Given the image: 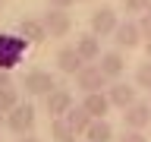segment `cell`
Instances as JSON below:
<instances>
[{
  "label": "cell",
  "mask_w": 151,
  "mask_h": 142,
  "mask_svg": "<svg viewBox=\"0 0 151 142\" xmlns=\"http://www.w3.org/2000/svg\"><path fill=\"white\" fill-rule=\"evenodd\" d=\"M88 25H91V35L98 38H113L116 25H120V19H116V9L101 3V7L91 9V16H88Z\"/></svg>",
  "instance_id": "obj_1"
},
{
  "label": "cell",
  "mask_w": 151,
  "mask_h": 142,
  "mask_svg": "<svg viewBox=\"0 0 151 142\" xmlns=\"http://www.w3.org/2000/svg\"><path fill=\"white\" fill-rule=\"evenodd\" d=\"M28 41L22 35H0V70H13V66L22 60V54H25Z\"/></svg>",
  "instance_id": "obj_2"
},
{
  "label": "cell",
  "mask_w": 151,
  "mask_h": 142,
  "mask_svg": "<svg viewBox=\"0 0 151 142\" xmlns=\"http://www.w3.org/2000/svg\"><path fill=\"white\" fill-rule=\"evenodd\" d=\"M142 41H145V35H142V28H139V19H123L120 25H116V32H113L116 51H132Z\"/></svg>",
  "instance_id": "obj_3"
},
{
  "label": "cell",
  "mask_w": 151,
  "mask_h": 142,
  "mask_svg": "<svg viewBox=\"0 0 151 142\" xmlns=\"http://www.w3.org/2000/svg\"><path fill=\"white\" fill-rule=\"evenodd\" d=\"M22 88H25V95H50V92H57V79L47 70H32V73H25V79H22Z\"/></svg>",
  "instance_id": "obj_4"
},
{
  "label": "cell",
  "mask_w": 151,
  "mask_h": 142,
  "mask_svg": "<svg viewBox=\"0 0 151 142\" xmlns=\"http://www.w3.org/2000/svg\"><path fill=\"white\" fill-rule=\"evenodd\" d=\"M6 126L13 133H19V136L32 133V126H35V107H32L28 101H19L16 107L6 114Z\"/></svg>",
  "instance_id": "obj_5"
},
{
  "label": "cell",
  "mask_w": 151,
  "mask_h": 142,
  "mask_svg": "<svg viewBox=\"0 0 151 142\" xmlns=\"http://www.w3.org/2000/svg\"><path fill=\"white\" fill-rule=\"evenodd\" d=\"M41 22H44L50 38H66L73 32V16H69L66 9H47L44 16H41Z\"/></svg>",
  "instance_id": "obj_6"
},
{
  "label": "cell",
  "mask_w": 151,
  "mask_h": 142,
  "mask_svg": "<svg viewBox=\"0 0 151 142\" xmlns=\"http://www.w3.org/2000/svg\"><path fill=\"white\" fill-rule=\"evenodd\" d=\"M44 107H47V114H50V120H63L66 114L76 107L73 92H69V88H57V92H50L44 98Z\"/></svg>",
  "instance_id": "obj_7"
},
{
  "label": "cell",
  "mask_w": 151,
  "mask_h": 142,
  "mask_svg": "<svg viewBox=\"0 0 151 142\" xmlns=\"http://www.w3.org/2000/svg\"><path fill=\"white\" fill-rule=\"evenodd\" d=\"M123 123H126V130H135V133L151 126V101H135L132 107H126L123 111Z\"/></svg>",
  "instance_id": "obj_8"
},
{
  "label": "cell",
  "mask_w": 151,
  "mask_h": 142,
  "mask_svg": "<svg viewBox=\"0 0 151 142\" xmlns=\"http://www.w3.org/2000/svg\"><path fill=\"white\" fill-rule=\"evenodd\" d=\"M76 85H79L85 95H94V92H101V88H107V76L98 70V63H88L82 73L76 76Z\"/></svg>",
  "instance_id": "obj_9"
},
{
  "label": "cell",
  "mask_w": 151,
  "mask_h": 142,
  "mask_svg": "<svg viewBox=\"0 0 151 142\" xmlns=\"http://www.w3.org/2000/svg\"><path fill=\"white\" fill-rule=\"evenodd\" d=\"M76 51H79V57H82L85 63H98L101 60V38L98 35H91V32H85V35H76Z\"/></svg>",
  "instance_id": "obj_10"
},
{
  "label": "cell",
  "mask_w": 151,
  "mask_h": 142,
  "mask_svg": "<svg viewBox=\"0 0 151 142\" xmlns=\"http://www.w3.org/2000/svg\"><path fill=\"white\" fill-rule=\"evenodd\" d=\"M57 66H60V73H66V76H79L88 63L79 57V51H76L73 44H66V47L57 51Z\"/></svg>",
  "instance_id": "obj_11"
},
{
  "label": "cell",
  "mask_w": 151,
  "mask_h": 142,
  "mask_svg": "<svg viewBox=\"0 0 151 142\" xmlns=\"http://www.w3.org/2000/svg\"><path fill=\"white\" fill-rule=\"evenodd\" d=\"M98 70H101L107 79H120L123 76V70H126V57H123V51H104L101 54V60H98Z\"/></svg>",
  "instance_id": "obj_12"
},
{
  "label": "cell",
  "mask_w": 151,
  "mask_h": 142,
  "mask_svg": "<svg viewBox=\"0 0 151 142\" xmlns=\"http://www.w3.org/2000/svg\"><path fill=\"white\" fill-rule=\"evenodd\" d=\"M107 98H110V107H120V111H126V107H132V104L139 101V98H135V88H132L129 82L107 85Z\"/></svg>",
  "instance_id": "obj_13"
},
{
  "label": "cell",
  "mask_w": 151,
  "mask_h": 142,
  "mask_svg": "<svg viewBox=\"0 0 151 142\" xmlns=\"http://www.w3.org/2000/svg\"><path fill=\"white\" fill-rule=\"evenodd\" d=\"M19 35L25 38L28 44H41L44 38H50L41 19H19Z\"/></svg>",
  "instance_id": "obj_14"
},
{
  "label": "cell",
  "mask_w": 151,
  "mask_h": 142,
  "mask_svg": "<svg viewBox=\"0 0 151 142\" xmlns=\"http://www.w3.org/2000/svg\"><path fill=\"white\" fill-rule=\"evenodd\" d=\"M82 107L88 114H91L94 120H107V111H110V98H107V92H94V95H85Z\"/></svg>",
  "instance_id": "obj_15"
},
{
  "label": "cell",
  "mask_w": 151,
  "mask_h": 142,
  "mask_svg": "<svg viewBox=\"0 0 151 142\" xmlns=\"http://www.w3.org/2000/svg\"><path fill=\"white\" fill-rule=\"evenodd\" d=\"M63 120L69 123V126H73L76 133H82V136H85V133H88V126H91V123H94V117H91V114H88V111H85L82 104H76V107H73V111H69V114H66Z\"/></svg>",
  "instance_id": "obj_16"
},
{
  "label": "cell",
  "mask_w": 151,
  "mask_h": 142,
  "mask_svg": "<svg viewBox=\"0 0 151 142\" xmlns=\"http://www.w3.org/2000/svg\"><path fill=\"white\" fill-rule=\"evenodd\" d=\"M85 139L88 142H116V136H113L110 120H94L88 126V133H85Z\"/></svg>",
  "instance_id": "obj_17"
},
{
  "label": "cell",
  "mask_w": 151,
  "mask_h": 142,
  "mask_svg": "<svg viewBox=\"0 0 151 142\" xmlns=\"http://www.w3.org/2000/svg\"><path fill=\"white\" fill-rule=\"evenodd\" d=\"M50 136H54L57 142H76V136H79V133H76L66 120H50Z\"/></svg>",
  "instance_id": "obj_18"
},
{
  "label": "cell",
  "mask_w": 151,
  "mask_h": 142,
  "mask_svg": "<svg viewBox=\"0 0 151 142\" xmlns=\"http://www.w3.org/2000/svg\"><path fill=\"white\" fill-rule=\"evenodd\" d=\"M19 104V88L16 85H6V88H0V114L6 117L13 107Z\"/></svg>",
  "instance_id": "obj_19"
},
{
  "label": "cell",
  "mask_w": 151,
  "mask_h": 142,
  "mask_svg": "<svg viewBox=\"0 0 151 142\" xmlns=\"http://www.w3.org/2000/svg\"><path fill=\"white\" fill-rule=\"evenodd\" d=\"M135 85L139 88H148L151 92V60H145V63L135 66Z\"/></svg>",
  "instance_id": "obj_20"
},
{
  "label": "cell",
  "mask_w": 151,
  "mask_h": 142,
  "mask_svg": "<svg viewBox=\"0 0 151 142\" xmlns=\"http://www.w3.org/2000/svg\"><path fill=\"white\" fill-rule=\"evenodd\" d=\"M120 7L126 9V13H148V0H120Z\"/></svg>",
  "instance_id": "obj_21"
},
{
  "label": "cell",
  "mask_w": 151,
  "mask_h": 142,
  "mask_svg": "<svg viewBox=\"0 0 151 142\" xmlns=\"http://www.w3.org/2000/svg\"><path fill=\"white\" fill-rule=\"evenodd\" d=\"M116 142H148V136L145 133H135V130H123V136Z\"/></svg>",
  "instance_id": "obj_22"
},
{
  "label": "cell",
  "mask_w": 151,
  "mask_h": 142,
  "mask_svg": "<svg viewBox=\"0 0 151 142\" xmlns=\"http://www.w3.org/2000/svg\"><path fill=\"white\" fill-rule=\"evenodd\" d=\"M139 28H142V35H145V41H151V13H142L139 16Z\"/></svg>",
  "instance_id": "obj_23"
},
{
  "label": "cell",
  "mask_w": 151,
  "mask_h": 142,
  "mask_svg": "<svg viewBox=\"0 0 151 142\" xmlns=\"http://www.w3.org/2000/svg\"><path fill=\"white\" fill-rule=\"evenodd\" d=\"M76 0H47V9H69Z\"/></svg>",
  "instance_id": "obj_24"
},
{
  "label": "cell",
  "mask_w": 151,
  "mask_h": 142,
  "mask_svg": "<svg viewBox=\"0 0 151 142\" xmlns=\"http://www.w3.org/2000/svg\"><path fill=\"white\" fill-rule=\"evenodd\" d=\"M6 85H13V79H9L6 70H0V88H6Z\"/></svg>",
  "instance_id": "obj_25"
},
{
  "label": "cell",
  "mask_w": 151,
  "mask_h": 142,
  "mask_svg": "<svg viewBox=\"0 0 151 142\" xmlns=\"http://www.w3.org/2000/svg\"><path fill=\"white\" fill-rule=\"evenodd\" d=\"M145 60H151V41H145Z\"/></svg>",
  "instance_id": "obj_26"
},
{
  "label": "cell",
  "mask_w": 151,
  "mask_h": 142,
  "mask_svg": "<svg viewBox=\"0 0 151 142\" xmlns=\"http://www.w3.org/2000/svg\"><path fill=\"white\" fill-rule=\"evenodd\" d=\"M19 142H41V139H35V136H28V139H19Z\"/></svg>",
  "instance_id": "obj_27"
},
{
  "label": "cell",
  "mask_w": 151,
  "mask_h": 142,
  "mask_svg": "<svg viewBox=\"0 0 151 142\" xmlns=\"http://www.w3.org/2000/svg\"><path fill=\"white\" fill-rule=\"evenodd\" d=\"M3 123H6V117H3V114H0V126H3Z\"/></svg>",
  "instance_id": "obj_28"
},
{
  "label": "cell",
  "mask_w": 151,
  "mask_h": 142,
  "mask_svg": "<svg viewBox=\"0 0 151 142\" xmlns=\"http://www.w3.org/2000/svg\"><path fill=\"white\" fill-rule=\"evenodd\" d=\"M148 13H151V0H148Z\"/></svg>",
  "instance_id": "obj_29"
}]
</instances>
